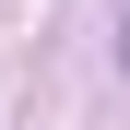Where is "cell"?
I'll list each match as a JSON object with an SVG mask.
<instances>
[{"instance_id":"1","label":"cell","mask_w":130,"mask_h":130,"mask_svg":"<svg viewBox=\"0 0 130 130\" xmlns=\"http://www.w3.org/2000/svg\"><path fill=\"white\" fill-rule=\"evenodd\" d=\"M118 71H130V0H118Z\"/></svg>"}]
</instances>
